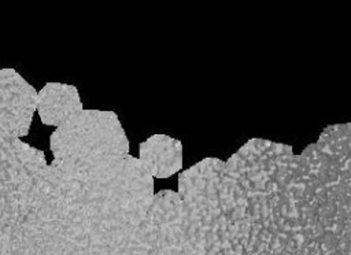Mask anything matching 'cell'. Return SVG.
I'll list each match as a JSON object with an SVG mask.
<instances>
[{"label":"cell","mask_w":351,"mask_h":255,"mask_svg":"<svg viewBox=\"0 0 351 255\" xmlns=\"http://www.w3.org/2000/svg\"><path fill=\"white\" fill-rule=\"evenodd\" d=\"M37 95L15 69H0V134L18 138L29 133Z\"/></svg>","instance_id":"3957f363"},{"label":"cell","mask_w":351,"mask_h":255,"mask_svg":"<svg viewBox=\"0 0 351 255\" xmlns=\"http://www.w3.org/2000/svg\"><path fill=\"white\" fill-rule=\"evenodd\" d=\"M53 159H92L129 154V140L112 111L81 110L49 138Z\"/></svg>","instance_id":"7a4b0ae2"},{"label":"cell","mask_w":351,"mask_h":255,"mask_svg":"<svg viewBox=\"0 0 351 255\" xmlns=\"http://www.w3.org/2000/svg\"><path fill=\"white\" fill-rule=\"evenodd\" d=\"M84 110L78 89L63 82H47L37 95V112L44 125L59 127Z\"/></svg>","instance_id":"277c9868"},{"label":"cell","mask_w":351,"mask_h":255,"mask_svg":"<svg viewBox=\"0 0 351 255\" xmlns=\"http://www.w3.org/2000/svg\"><path fill=\"white\" fill-rule=\"evenodd\" d=\"M0 255H89L85 212L66 171L0 186Z\"/></svg>","instance_id":"6da1fadb"},{"label":"cell","mask_w":351,"mask_h":255,"mask_svg":"<svg viewBox=\"0 0 351 255\" xmlns=\"http://www.w3.org/2000/svg\"><path fill=\"white\" fill-rule=\"evenodd\" d=\"M138 159L152 178H167L182 167V144L167 134H152L140 144Z\"/></svg>","instance_id":"5b68a950"}]
</instances>
